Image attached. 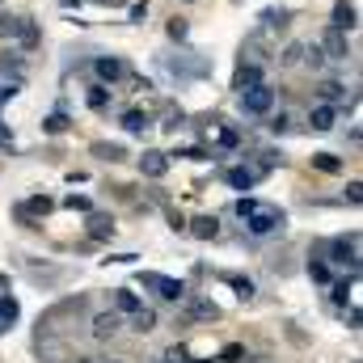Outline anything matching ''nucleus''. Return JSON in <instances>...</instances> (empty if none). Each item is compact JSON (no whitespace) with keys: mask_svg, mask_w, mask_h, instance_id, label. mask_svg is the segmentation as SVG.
I'll return each instance as SVG.
<instances>
[{"mask_svg":"<svg viewBox=\"0 0 363 363\" xmlns=\"http://www.w3.org/2000/svg\"><path fill=\"white\" fill-rule=\"evenodd\" d=\"M43 131H47V135H64V131H68V114H64V110L47 114V118H43Z\"/></svg>","mask_w":363,"mask_h":363,"instance_id":"obj_22","label":"nucleus"},{"mask_svg":"<svg viewBox=\"0 0 363 363\" xmlns=\"http://www.w3.org/2000/svg\"><path fill=\"white\" fill-rule=\"evenodd\" d=\"M89 237L110 241V237H114V220H106V216H89Z\"/></svg>","mask_w":363,"mask_h":363,"instance_id":"obj_20","label":"nucleus"},{"mask_svg":"<svg viewBox=\"0 0 363 363\" xmlns=\"http://www.w3.org/2000/svg\"><path fill=\"white\" fill-rule=\"evenodd\" d=\"M140 169H144L148 178H165V169H169V157L152 148V152H144V157H140Z\"/></svg>","mask_w":363,"mask_h":363,"instance_id":"obj_11","label":"nucleus"},{"mask_svg":"<svg viewBox=\"0 0 363 363\" xmlns=\"http://www.w3.org/2000/svg\"><path fill=\"white\" fill-rule=\"evenodd\" d=\"M118 334V313H97L93 317V338H114Z\"/></svg>","mask_w":363,"mask_h":363,"instance_id":"obj_14","label":"nucleus"},{"mask_svg":"<svg viewBox=\"0 0 363 363\" xmlns=\"http://www.w3.org/2000/svg\"><path fill=\"white\" fill-rule=\"evenodd\" d=\"M93 77H97V85H118L127 77V64L118 55H97L93 60Z\"/></svg>","mask_w":363,"mask_h":363,"instance_id":"obj_5","label":"nucleus"},{"mask_svg":"<svg viewBox=\"0 0 363 363\" xmlns=\"http://www.w3.org/2000/svg\"><path fill=\"white\" fill-rule=\"evenodd\" d=\"M313 169L317 174H342V161L334 152H313Z\"/></svg>","mask_w":363,"mask_h":363,"instance_id":"obj_18","label":"nucleus"},{"mask_svg":"<svg viewBox=\"0 0 363 363\" xmlns=\"http://www.w3.org/2000/svg\"><path fill=\"white\" fill-rule=\"evenodd\" d=\"M334 123H338V106L317 101V106L308 110V127H313V131H334Z\"/></svg>","mask_w":363,"mask_h":363,"instance_id":"obj_8","label":"nucleus"},{"mask_svg":"<svg viewBox=\"0 0 363 363\" xmlns=\"http://www.w3.org/2000/svg\"><path fill=\"white\" fill-rule=\"evenodd\" d=\"M355 283H359L355 274H351V279H342V283H334V296H330V300H334V304H347V296H351V287H355Z\"/></svg>","mask_w":363,"mask_h":363,"instance_id":"obj_27","label":"nucleus"},{"mask_svg":"<svg viewBox=\"0 0 363 363\" xmlns=\"http://www.w3.org/2000/svg\"><path fill=\"white\" fill-rule=\"evenodd\" d=\"M237 216L245 220V228L254 237H274L287 228V211L274 203H262V199H237Z\"/></svg>","mask_w":363,"mask_h":363,"instance_id":"obj_1","label":"nucleus"},{"mask_svg":"<svg viewBox=\"0 0 363 363\" xmlns=\"http://www.w3.org/2000/svg\"><path fill=\"white\" fill-rule=\"evenodd\" d=\"M51 207H55V203H51V199H47V194H34V199H26V203H21V207H17V220H21V224H30V220H34V216H47V211H51Z\"/></svg>","mask_w":363,"mask_h":363,"instance_id":"obj_9","label":"nucleus"},{"mask_svg":"<svg viewBox=\"0 0 363 363\" xmlns=\"http://www.w3.org/2000/svg\"><path fill=\"white\" fill-rule=\"evenodd\" d=\"M106 363H127V359H106Z\"/></svg>","mask_w":363,"mask_h":363,"instance_id":"obj_40","label":"nucleus"},{"mask_svg":"<svg viewBox=\"0 0 363 363\" xmlns=\"http://www.w3.org/2000/svg\"><path fill=\"white\" fill-rule=\"evenodd\" d=\"M274 85L267 81H258V85H250V89H241V114H250V118H267L274 110Z\"/></svg>","mask_w":363,"mask_h":363,"instance_id":"obj_2","label":"nucleus"},{"mask_svg":"<svg viewBox=\"0 0 363 363\" xmlns=\"http://www.w3.org/2000/svg\"><path fill=\"white\" fill-rule=\"evenodd\" d=\"M321 55H325V60H338V64H342V60H351V38H347L342 30H334V26H330V30L321 34Z\"/></svg>","mask_w":363,"mask_h":363,"instance_id":"obj_6","label":"nucleus"},{"mask_svg":"<svg viewBox=\"0 0 363 363\" xmlns=\"http://www.w3.org/2000/svg\"><path fill=\"white\" fill-rule=\"evenodd\" d=\"M186 4H190V0H186Z\"/></svg>","mask_w":363,"mask_h":363,"instance_id":"obj_42","label":"nucleus"},{"mask_svg":"<svg viewBox=\"0 0 363 363\" xmlns=\"http://www.w3.org/2000/svg\"><path fill=\"white\" fill-rule=\"evenodd\" d=\"M308 274H313L317 283H330V262H325V258H313V262H308Z\"/></svg>","mask_w":363,"mask_h":363,"instance_id":"obj_29","label":"nucleus"},{"mask_svg":"<svg viewBox=\"0 0 363 363\" xmlns=\"http://www.w3.org/2000/svg\"><path fill=\"white\" fill-rule=\"evenodd\" d=\"M262 21H267V30H274V26H287V13H283V9H267V13H262Z\"/></svg>","mask_w":363,"mask_h":363,"instance_id":"obj_31","label":"nucleus"},{"mask_svg":"<svg viewBox=\"0 0 363 363\" xmlns=\"http://www.w3.org/2000/svg\"><path fill=\"white\" fill-rule=\"evenodd\" d=\"M131 330H135V334H148V330H157V313H152V308H140V313H131Z\"/></svg>","mask_w":363,"mask_h":363,"instance_id":"obj_21","label":"nucleus"},{"mask_svg":"<svg viewBox=\"0 0 363 363\" xmlns=\"http://www.w3.org/2000/svg\"><path fill=\"white\" fill-rule=\"evenodd\" d=\"M300 55H304V47H300V43H291V47L279 55V64H300Z\"/></svg>","mask_w":363,"mask_h":363,"instance_id":"obj_34","label":"nucleus"},{"mask_svg":"<svg viewBox=\"0 0 363 363\" xmlns=\"http://www.w3.org/2000/svg\"><path fill=\"white\" fill-rule=\"evenodd\" d=\"M0 334H4V325H0Z\"/></svg>","mask_w":363,"mask_h":363,"instance_id":"obj_41","label":"nucleus"},{"mask_svg":"<svg viewBox=\"0 0 363 363\" xmlns=\"http://www.w3.org/2000/svg\"><path fill=\"white\" fill-rule=\"evenodd\" d=\"M17 317H21V304L13 296H0V325H13Z\"/></svg>","mask_w":363,"mask_h":363,"instance_id":"obj_23","label":"nucleus"},{"mask_svg":"<svg viewBox=\"0 0 363 363\" xmlns=\"http://www.w3.org/2000/svg\"><path fill=\"white\" fill-rule=\"evenodd\" d=\"M237 144H241V135H237V131H233V127H224V131H220V135H216V148H220V152H233V148H237Z\"/></svg>","mask_w":363,"mask_h":363,"instance_id":"obj_25","label":"nucleus"},{"mask_svg":"<svg viewBox=\"0 0 363 363\" xmlns=\"http://www.w3.org/2000/svg\"><path fill=\"white\" fill-rule=\"evenodd\" d=\"M330 26L342 30V34H351V30L359 26V9H355L351 0H334V17H330Z\"/></svg>","mask_w":363,"mask_h":363,"instance_id":"obj_7","label":"nucleus"},{"mask_svg":"<svg viewBox=\"0 0 363 363\" xmlns=\"http://www.w3.org/2000/svg\"><path fill=\"white\" fill-rule=\"evenodd\" d=\"M258 178H262V169H245V165L224 174V182H228L233 190H254V182H258Z\"/></svg>","mask_w":363,"mask_h":363,"instance_id":"obj_12","label":"nucleus"},{"mask_svg":"<svg viewBox=\"0 0 363 363\" xmlns=\"http://www.w3.org/2000/svg\"><path fill=\"white\" fill-rule=\"evenodd\" d=\"M258 81H262V68L258 64H241L237 77H233V89L241 93V89H250V85H258Z\"/></svg>","mask_w":363,"mask_h":363,"instance_id":"obj_15","label":"nucleus"},{"mask_svg":"<svg viewBox=\"0 0 363 363\" xmlns=\"http://www.w3.org/2000/svg\"><path fill=\"white\" fill-rule=\"evenodd\" d=\"M0 148H4V152H13V131H9L4 123H0Z\"/></svg>","mask_w":363,"mask_h":363,"instance_id":"obj_39","label":"nucleus"},{"mask_svg":"<svg viewBox=\"0 0 363 363\" xmlns=\"http://www.w3.org/2000/svg\"><path fill=\"white\" fill-rule=\"evenodd\" d=\"M267 127H271L274 135H287V131H291V114H287V110H279V114H271V123H267Z\"/></svg>","mask_w":363,"mask_h":363,"instance_id":"obj_26","label":"nucleus"},{"mask_svg":"<svg viewBox=\"0 0 363 363\" xmlns=\"http://www.w3.org/2000/svg\"><path fill=\"white\" fill-rule=\"evenodd\" d=\"M317 97L330 101V106H338V101L347 97V85H342V81H321V85H317Z\"/></svg>","mask_w":363,"mask_h":363,"instance_id":"obj_17","label":"nucleus"},{"mask_svg":"<svg viewBox=\"0 0 363 363\" xmlns=\"http://www.w3.org/2000/svg\"><path fill=\"white\" fill-rule=\"evenodd\" d=\"M85 101H89V110H110V85H93L89 93H85Z\"/></svg>","mask_w":363,"mask_h":363,"instance_id":"obj_19","label":"nucleus"},{"mask_svg":"<svg viewBox=\"0 0 363 363\" xmlns=\"http://www.w3.org/2000/svg\"><path fill=\"white\" fill-rule=\"evenodd\" d=\"M325 262H334V267H351V271H359V237H334L330 245H325Z\"/></svg>","mask_w":363,"mask_h":363,"instance_id":"obj_3","label":"nucleus"},{"mask_svg":"<svg viewBox=\"0 0 363 363\" xmlns=\"http://www.w3.org/2000/svg\"><path fill=\"white\" fill-rule=\"evenodd\" d=\"M97 157L101 161H123V148L118 144H97Z\"/></svg>","mask_w":363,"mask_h":363,"instance_id":"obj_33","label":"nucleus"},{"mask_svg":"<svg viewBox=\"0 0 363 363\" xmlns=\"http://www.w3.org/2000/svg\"><path fill=\"white\" fill-rule=\"evenodd\" d=\"M64 203H68V207H72V211H89V207H93L89 199H85V194H68V199H64Z\"/></svg>","mask_w":363,"mask_h":363,"instance_id":"obj_36","label":"nucleus"},{"mask_svg":"<svg viewBox=\"0 0 363 363\" xmlns=\"http://www.w3.org/2000/svg\"><path fill=\"white\" fill-rule=\"evenodd\" d=\"M190 233H194L199 241H216V237H220V224H216V216H194V220H190Z\"/></svg>","mask_w":363,"mask_h":363,"instance_id":"obj_13","label":"nucleus"},{"mask_svg":"<svg viewBox=\"0 0 363 363\" xmlns=\"http://www.w3.org/2000/svg\"><path fill=\"white\" fill-rule=\"evenodd\" d=\"M127 17H131V21H144V17H148V0H135V4L127 9Z\"/></svg>","mask_w":363,"mask_h":363,"instance_id":"obj_35","label":"nucleus"},{"mask_svg":"<svg viewBox=\"0 0 363 363\" xmlns=\"http://www.w3.org/2000/svg\"><path fill=\"white\" fill-rule=\"evenodd\" d=\"M224 363H241L245 359V347H224V355H220Z\"/></svg>","mask_w":363,"mask_h":363,"instance_id":"obj_37","label":"nucleus"},{"mask_svg":"<svg viewBox=\"0 0 363 363\" xmlns=\"http://www.w3.org/2000/svg\"><path fill=\"white\" fill-rule=\"evenodd\" d=\"M114 308H118V313H127V317H131V313H140V308H144V304H140V296H135V291H131V287H118V291H114Z\"/></svg>","mask_w":363,"mask_h":363,"instance_id":"obj_16","label":"nucleus"},{"mask_svg":"<svg viewBox=\"0 0 363 363\" xmlns=\"http://www.w3.org/2000/svg\"><path fill=\"white\" fill-rule=\"evenodd\" d=\"M148 127H152L148 110H123V131H127V135H144Z\"/></svg>","mask_w":363,"mask_h":363,"instance_id":"obj_10","label":"nucleus"},{"mask_svg":"<svg viewBox=\"0 0 363 363\" xmlns=\"http://www.w3.org/2000/svg\"><path fill=\"white\" fill-rule=\"evenodd\" d=\"M300 60H304L308 68H321V64H325V55H321V47H304V55H300Z\"/></svg>","mask_w":363,"mask_h":363,"instance_id":"obj_32","label":"nucleus"},{"mask_svg":"<svg viewBox=\"0 0 363 363\" xmlns=\"http://www.w3.org/2000/svg\"><path fill=\"white\" fill-rule=\"evenodd\" d=\"M140 283H144V287H152L161 300H174V304L186 296V283H182V279H169V274H157V271H144V274H140Z\"/></svg>","mask_w":363,"mask_h":363,"instance_id":"obj_4","label":"nucleus"},{"mask_svg":"<svg viewBox=\"0 0 363 363\" xmlns=\"http://www.w3.org/2000/svg\"><path fill=\"white\" fill-rule=\"evenodd\" d=\"M359 199H363V186H359V182H351V186H347V203H355V207H359Z\"/></svg>","mask_w":363,"mask_h":363,"instance_id":"obj_38","label":"nucleus"},{"mask_svg":"<svg viewBox=\"0 0 363 363\" xmlns=\"http://www.w3.org/2000/svg\"><path fill=\"white\" fill-rule=\"evenodd\" d=\"M165 34H169L174 43H186V34H190V26H186V17H174V21L165 26Z\"/></svg>","mask_w":363,"mask_h":363,"instance_id":"obj_28","label":"nucleus"},{"mask_svg":"<svg viewBox=\"0 0 363 363\" xmlns=\"http://www.w3.org/2000/svg\"><path fill=\"white\" fill-rule=\"evenodd\" d=\"M228 283H233V291H237L241 300H254V291H258L254 279H245V274H228Z\"/></svg>","mask_w":363,"mask_h":363,"instance_id":"obj_24","label":"nucleus"},{"mask_svg":"<svg viewBox=\"0 0 363 363\" xmlns=\"http://www.w3.org/2000/svg\"><path fill=\"white\" fill-rule=\"evenodd\" d=\"M190 317H220V308H216L211 300H194V304H190Z\"/></svg>","mask_w":363,"mask_h":363,"instance_id":"obj_30","label":"nucleus"}]
</instances>
